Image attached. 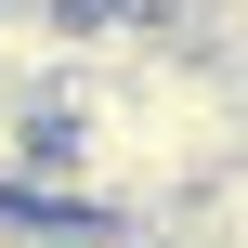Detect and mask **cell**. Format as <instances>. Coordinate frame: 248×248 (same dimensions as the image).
Listing matches in <instances>:
<instances>
[{
    "label": "cell",
    "mask_w": 248,
    "mask_h": 248,
    "mask_svg": "<svg viewBox=\"0 0 248 248\" xmlns=\"http://www.w3.org/2000/svg\"><path fill=\"white\" fill-rule=\"evenodd\" d=\"M235 13H248V0H235Z\"/></svg>",
    "instance_id": "1"
}]
</instances>
